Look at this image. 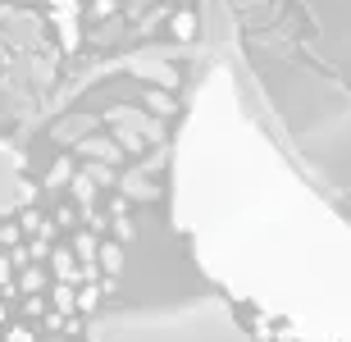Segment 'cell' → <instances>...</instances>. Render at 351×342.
Listing matches in <instances>:
<instances>
[{
	"mask_svg": "<svg viewBox=\"0 0 351 342\" xmlns=\"http://www.w3.org/2000/svg\"><path fill=\"white\" fill-rule=\"evenodd\" d=\"M242 315H247V324L256 329V338H261V342H351V338H319V333L292 329V324H283V319L261 315V310H242Z\"/></svg>",
	"mask_w": 351,
	"mask_h": 342,
	"instance_id": "cell-6",
	"label": "cell"
},
{
	"mask_svg": "<svg viewBox=\"0 0 351 342\" xmlns=\"http://www.w3.org/2000/svg\"><path fill=\"white\" fill-rule=\"evenodd\" d=\"M91 342H261L247 315L228 297H201L169 310H128V315H105Z\"/></svg>",
	"mask_w": 351,
	"mask_h": 342,
	"instance_id": "cell-3",
	"label": "cell"
},
{
	"mask_svg": "<svg viewBox=\"0 0 351 342\" xmlns=\"http://www.w3.org/2000/svg\"><path fill=\"white\" fill-rule=\"evenodd\" d=\"M169 224L237 310L351 338V219L269 137L228 64L206 69L178 123Z\"/></svg>",
	"mask_w": 351,
	"mask_h": 342,
	"instance_id": "cell-1",
	"label": "cell"
},
{
	"mask_svg": "<svg viewBox=\"0 0 351 342\" xmlns=\"http://www.w3.org/2000/svg\"><path fill=\"white\" fill-rule=\"evenodd\" d=\"M27 192V178H23V156L14 151L10 142H0V210H14Z\"/></svg>",
	"mask_w": 351,
	"mask_h": 342,
	"instance_id": "cell-5",
	"label": "cell"
},
{
	"mask_svg": "<svg viewBox=\"0 0 351 342\" xmlns=\"http://www.w3.org/2000/svg\"><path fill=\"white\" fill-rule=\"evenodd\" d=\"M247 60L251 78L306 173L338 192H351V82L324 60L306 64L301 55L265 46H251Z\"/></svg>",
	"mask_w": 351,
	"mask_h": 342,
	"instance_id": "cell-2",
	"label": "cell"
},
{
	"mask_svg": "<svg viewBox=\"0 0 351 342\" xmlns=\"http://www.w3.org/2000/svg\"><path fill=\"white\" fill-rule=\"evenodd\" d=\"M306 10L319 60L351 82V0H306Z\"/></svg>",
	"mask_w": 351,
	"mask_h": 342,
	"instance_id": "cell-4",
	"label": "cell"
}]
</instances>
